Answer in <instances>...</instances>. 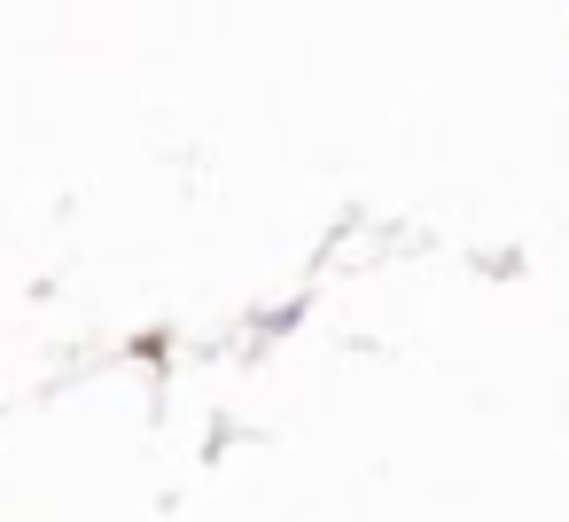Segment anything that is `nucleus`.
<instances>
[{
  "mask_svg": "<svg viewBox=\"0 0 569 522\" xmlns=\"http://www.w3.org/2000/svg\"><path fill=\"white\" fill-rule=\"evenodd\" d=\"M297 320H305V297H297V304H273V312H258V335H289Z\"/></svg>",
  "mask_w": 569,
  "mask_h": 522,
  "instance_id": "f257e3e1",
  "label": "nucleus"
}]
</instances>
